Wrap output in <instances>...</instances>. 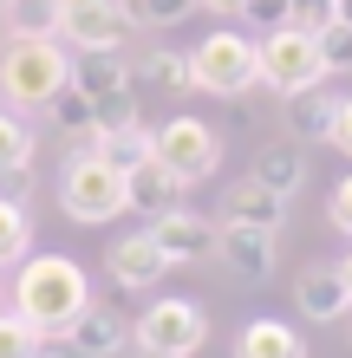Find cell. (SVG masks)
I'll list each match as a JSON object with an SVG mask.
<instances>
[{"label": "cell", "mask_w": 352, "mask_h": 358, "mask_svg": "<svg viewBox=\"0 0 352 358\" xmlns=\"http://www.w3.org/2000/svg\"><path fill=\"white\" fill-rule=\"evenodd\" d=\"M274 255H281V235H267V228H241V222H222L216 261H229V273H241V280H267V273H274Z\"/></svg>", "instance_id": "30bf717a"}, {"label": "cell", "mask_w": 352, "mask_h": 358, "mask_svg": "<svg viewBox=\"0 0 352 358\" xmlns=\"http://www.w3.org/2000/svg\"><path fill=\"white\" fill-rule=\"evenodd\" d=\"M131 345L143 358H196L209 345V313L196 300H150V313L131 320Z\"/></svg>", "instance_id": "8992f818"}, {"label": "cell", "mask_w": 352, "mask_h": 358, "mask_svg": "<svg viewBox=\"0 0 352 358\" xmlns=\"http://www.w3.org/2000/svg\"><path fill=\"white\" fill-rule=\"evenodd\" d=\"M216 215L222 222H241V228H267V235H281V228H287V196H274V189H261L255 176H248V182H235L229 196H222Z\"/></svg>", "instance_id": "9a60e30c"}, {"label": "cell", "mask_w": 352, "mask_h": 358, "mask_svg": "<svg viewBox=\"0 0 352 358\" xmlns=\"http://www.w3.org/2000/svg\"><path fill=\"white\" fill-rule=\"evenodd\" d=\"M190 72H196V92H209V98H241V92L261 85V52H255V39H248V33L216 27V33L190 52Z\"/></svg>", "instance_id": "5b68a950"}, {"label": "cell", "mask_w": 352, "mask_h": 358, "mask_svg": "<svg viewBox=\"0 0 352 358\" xmlns=\"http://www.w3.org/2000/svg\"><path fill=\"white\" fill-rule=\"evenodd\" d=\"M7 163H33V124L0 111V170H7Z\"/></svg>", "instance_id": "484cf974"}, {"label": "cell", "mask_w": 352, "mask_h": 358, "mask_svg": "<svg viewBox=\"0 0 352 358\" xmlns=\"http://www.w3.org/2000/svg\"><path fill=\"white\" fill-rule=\"evenodd\" d=\"M0 7H7V0H0Z\"/></svg>", "instance_id": "d590c367"}, {"label": "cell", "mask_w": 352, "mask_h": 358, "mask_svg": "<svg viewBox=\"0 0 352 358\" xmlns=\"http://www.w3.org/2000/svg\"><path fill=\"white\" fill-rule=\"evenodd\" d=\"M39 358H72V352H46V345H39Z\"/></svg>", "instance_id": "e575fe53"}, {"label": "cell", "mask_w": 352, "mask_h": 358, "mask_svg": "<svg viewBox=\"0 0 352 358\" xmlns=\"http://www.w3.org/2000/svg\"><path fill=\"white\" fill-rule=\"evenodd\" d=\"M92 150L105 157V163H118V170H137V163L150 157V124H143V117H124V124H98Z\"/></svg>", "instance_id": "ffe728a7"}, {"label": "cell", "mask_w": 352, "mask_h": 358, "mask_svg": "<svg viewBox=\"0 0 352 358\" xmlns=\"http://www.w3.org/2000/svg\"><path fill=\"white\" fill-rule=\"evenodd\" d=\"M46 117H52V131L66 137L72 150H92V137H98V104H92L85 92H78L72 78H66V92H59V98L46 104Z\"/></svg>", "instance_id": "e0dca14e"}, {"label": "cell", "mask_w": 352, "mask_h": 358, "mask_svg": "<svg viewBox=\"0 0 352 358\" xmlns=\"http://www.w3.org/2000/svg\"><path fill=\"white\" fill-rule=\"evenodd\" d=\"M241 20H248V27H261V33H274V27H287V0H248Z\"/></svg>", "instance_id": "4dcf8cb0"}, {"label": "cell", "mask_w": 352, "mask_h": 358, "mask_svg": "<svg viewBox=\"0 0 352 358\" xmlns=\"http://www.w3.org/2000/svg\"><path fill=\"white\" fill-rule=\"evenodd\" d=\"M294 306L307 313V320H320V326H333V320H352V300H346V280H339V267H300V280H294Z\"/></svg>", "instance_id": "4fadbf2b"}, {"label": "cell", "mask_w": 352, "mask_h": 358, "mask_svg": "<svg viewBox=\"0 0 352 358\" xmlns=\"http://www.w3.org/2000/svg\"><path fill=\"white\" fill-rule=\"evenodd\" d=\"M326 143H333L339 157H352V98H339V111H333V137H326Z\"/></svg>", "instance_id": "1f68e13d"}, {"label": "cell", "mask_w": 352, "mask_h": 358, "mask_svg": "<svg viewBox=\"0 0 352 358\" xmlns=\"http://www.w3.org/2000/svg\"><path fill=\"white\" fill-rule=\"evenodd\" d=\"M320 59H326V78H333V72H352V27H346V20L320 27Z\"/></svg>", "instance_id": "4316f807"}, {"label": "cell", "mask_w": 352, "mask_h": 358, "mask_svg": "<svg viewBox=\"0 0 352 358\" xmlns=\"http://www.w3.org/2000/svg\"><path fill=\"white\" fill-rule=\"evenodd\" d=\"M131 33L137 27L124 13V0H66V13H59V39L72 52H124Z\"/></svg>", "instance_id": "ba28073f"}, {"label": "cell", "mask_w": 352, "mask_h": 358, "mask_svg": "<svg viewBox=\"0 0 352 358\" xmlns=\"http://www.w3.org/2000/svg\"><path fill=\"white\" fill-rule=\"evenodd\" d=\"M150 157H157L183 189H196V182H209V176H216L222 143H216V131H209L202 117H163L157 131H150Z\"/></svg>", "instance_id": "52a82bcc"}, {"label": "cell", "mask_w": 352, "mask_h": 358, "mask_svg": "<svg viewBox=\"0 0 352 358\" xmlns=\"http://www.w3.org/2000/svg\"><path fill=\"white\" fill-rule=\"evenodd\" d=\"M85 306H92V287H85V267H78L72 255H27L20 261L13 313L39 332V339H66V326Z\"/></svg>", "instance_id": "6da1fadb"}, {"label": "cell", "mask_w": 352, "mask_h": 358, "mask_svg": "<svg viewBox=\"0 0 352 358\" xmlns=\"http://www.w3.org/2000/svg\"><path fill=\"white\" fill-rule=\"evenodd\" d=\"M326 222H333L339 235H352V176L333 182V196H326Z\"/></svg>", "instance_id": "f546056e"}, {"label": "cell", "mask_w": 352, "mask_h": 358, "mask_svg": "<svg viewBox=\"0 0 352 358\" xmlns=\"http://www.w3.org/2000/svg\"><path fill=\"white\" fill-rule=\"evenodd\" d=\"M255 52H261V85L274 92V98H294V92H314L326 85V59H320V33H307V27H274V33H261L255 39Z\"/></svg>", "instance_id": "277c9868"}, {"label": "cell", "mask_w": 352, "mask_h": 358, "mask_svg": "<svg viewBox=\"0 0 352 358\" xmlns=\"http://www.w3.org/2000/svg\"><path fill=\"white\" fill-rule=\"evenodd\" d=\"M333 111H339V98H326L320 85L294 92L287 98V131H294V143H326L333 137Z\"/></svg>", "instance_id": "44dd1931"}, {"label": "cell", "mask_w": 352, "mask_h": 358, "mask_svg": "<svg viewBox=\"0 0 352 358\" xmlns=\"http://www.w3.org/2000/svg\"><path fill=\"white\" fill-rule=\"evenodd\" d=\"M196 7H202V13H241L248 0H196Z\"/></svg>", "instance_id": "d6a6232c"}, {"label": "cell", "mask_w": 352, "mask_h": 358, "mask_svg": "<svg viewBox=\"0 0 352 358\" xmlns=\"http://www.w3.org/2000/svg\"><path fill=\"white\" fill-rule=\"evenodd\" d=\"M105 267H111V280H118L124 293H150V287L163 280V273H170V261H163V248L150 241V228H143V235H124V241H111Z\"/></svg>", "instance_id": "8fae6325"}, {"label": "cell", "mask_w": 352, "mask_h": 358, "mask_svg": "<svg viewBox=\"0 0 352 358\" xmlns=\"http://www.w3.org/2000/svg\"><path fill=\"white\" fill-rule=\"evenodd\" d=\"M248 176H255L261 189H274V196L294 202V196H300V182H307V157H300V143H267Z\"/></svg>", "instance_id": "d6986e66"}, {"label": "cell", "mask_w": 352, "mask_h": 358, "mask_svg": "<svg viewBox=\"0 0 352 358\" xmlns=\"http://www.w3.org/2000/svg\"><path fill=\"white\" fill-rule=\"evenodd\" d=\"M131 85H150V92H196V72H190V52H170V46H150L143 59H131Z\"/></svg>", "instance_id": "2e32d148"}, {"label": "cell", "mask_w": 352, "mask_h": 358, "mask_svg": "<svg viewBox=\"0 0 352 358\" xmlns=\"http://www.w3.org/2000/svg\"><path fill=\"white\" fill-rule=\"evenodd\" d=\"M27 255H33V222H27V208L0 202V267H13V261H27Z\"/></svg>", "instance_id": "603a6c76"}, {"label": "cell", "mask_w": 352, "mask_h": 358, "mask_svg": "<svg viewBox=\"0 0 352 358\" xmlns=\"http://www.w3.org/2000/svg\"><path fill=\"white\" fill-rule=\"evenodd\" d=\"M59 208H66V222H78V228L118 222L124 215V170L105 163L98 150H72L66 170H59Z\"/></svg>", "instance_id": "3957f363"}, {"label": "cell", "mask_w": 352, "mask_h": 358, "mask_svg": "<svg viewBox=\"0 0 352 358\" xmlns=\"http://www.w3.org/2000/svg\"><path fill=\"white\" fill-rule=\"evenodd\" d=\"M235 358H307V339L287 320H248L235 339Z\"/></svg>", "instance_id": "ac0fdd59"}, {"label": "cell", "mask_w": 352, "mask_h": 358, "mask_svg": "<svg viewBox=\"0 0 352 358\" xmlns=\"http://www.w3.org/2000/svg\"><path fill=\"white\" fill-rule=\"evenodd\" d=\"M131 27H176V20L196 13V0H124Z\"/></svg>", "instance_id": "cb8c5ba5"}, {"label": "cell", "mask_w": 352, "mask_h": 358, "mask_svg": "<svg viewBox=\"0 0 352 358\" xmlns=\"http://www.w3.org/2000/svg\"><path fill=\"white\" fill-rule=\"evenodd\" d=\"M59 13H66V0H7L0 27L13 39H59Z\"/></svg>", "instance_id": "7402d4cb"}, {"label": "cell", "mask_w": 352, "mask_h": 358, "mask_svg": "<svg viewBox=\"0 0 352 358\" xmlns=\"http://www.w3.org/2000/svg\"><path fill=\"white\" fill-rule=\"evenodd\" d=\"M39 345H46V339H39V332L20 320L13 306L0 313V358H39Z\"/></svg>", "instance_id": "d4e9b609"}, {"label": "cell", "mask_w": 352, "mask_h": 358, "mask_svg": "<svg viewBox=\"0 0 352 358\" xmlns=\"http://www.w3.org/2000/svg\"><path fill=\"white\" fill-rule=\"evenodd\" d=\"M183 202V182L163 170L157 157H143L137 170H124V215H163Z\"/></svg>", "instance_id": "5bb4252c"}, {"label": "cell", "mask_w": 352, "mask_h": 358, "mask_svg": "<svg viewBox=\"0 0 352 358\" xmlns=\"http://www.w3.org/2000/svg\"><path fill=\"white\" fill-rule=\"evenodd\" d=\"M339 280H346V300H352V255L339 261Z\"/></svg>", "instance_id": "836d02e7"}, {"label": "cell", "mask_w": 352, "mask_h": 358, "mask_svg": "<svg viewBox=\"0 0 352 358\" xmlns=\"http://www.w3.org/2000/svg\"><path fill=\"white\" fill-rule=\"evenodd\" d=\"M150 241L163 248V261H170V267H202V261H216L222 222L176 202V208H163V215H150Z\"/></svg>", "instance_id": "9c48e42d"}, {"label": "cell", "mask_w": 352, "mask_h": 358, "mask_svg": "<svg viewBox=\"0 0 352 358\" xmlns=\"http://www.w3.org/2000/svg\"><path fill=\"white\" fill-rule=\"evenodd\" d=\"M124 345H131V326H124V313H111V306H85L66 326V352L72 358H118Z\"/></svg>", "instance_id": "7c38bea8"}, {"label": "cell", "mask_w": 352, "mask_h": 358, "mask_svg": "<svg viewBox=\"0 0 352 358\" xmlns=\"http://www.w3.org/2000/svg\"><path fill=\"white\" fill-rule=\"evenodd\" d=\"M287 20L307 33H320V27H333L339 20V0H287Z\"/></svg>", "instance_id": "83f0119b"}, {"label": "cell", "mask_w": 352, "mask_h": 358, "mask_svg": "<svg viewBox=\"0 0 352 358\" xmlns=\"http://www.w3.org/2000/svg\"><path fill=\"white\" fill-rule=\"evenodd\" d=\"M72 78V46L66 39H7L0 52V98L13 111H46Z\"/></svg>", "instance_id": "7a4b0ae2"}, {"label": "cell", "mask_w": 352, "mask_h": 358, "mask_svg": "<svg viewBox=\"0 0 352 358\" xmlns=\"http://www.w3.org/2000/svg\"><path fill=\"white\" fill-rule=\"evenodd\" d=\"M0 202H13V208L33 202V163H7L0 170Z\"/></svg>", "instance_id": "f1b7e54d"}]
</instances>
